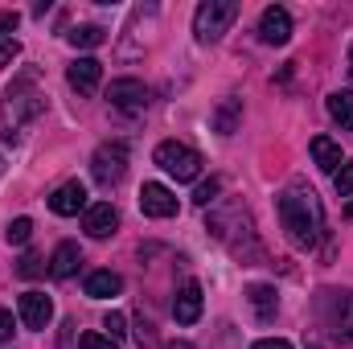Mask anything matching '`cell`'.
Wrapping results in <instances>:
<instances>
[{"mask_svg":"<svg viewBox=\"0 0 353 349\" xmlns=\"http://www.w3.org/2000/svg\"><path fill=\"white\" fill-rule=\"evenodd\" d=\"M152 161H157L169 177H176V181H197V173H201V157H197L189 144H181V140H165V144H157Z\"/></svg>","mask_w":353,"mask_h":349,"instance_id":"obj_5","label":"cell"},{"mask_svg":"<svg viewBox=\"0 0 353 349\" xmlns=\"http://www.w3.org/2000/svg\"><path fill=\"white\" fill-rule=\"evenodd\" d=\"M66 37H70V46H79V50H94V46L107 41V29H99V25H79V29H70Z\"/></svg>","mask_w":353,"mask_h":349,"instance_id":"obj_20","label":"cell"},{"mask_svg":"<svg viewBox=\"0 0 353 349\" xmlns=\"http://www.w3.org/2000/svg\"><path fill=\"white\" fill-rule=\"evenodd\" d=\"M115 226H119V210H115L111 201H94V206H87V214H83V230H87L90 239H111Z\"/></svg>","mask_w":353,"mask_h":349,"instance_id":"obj_10","label":"cell"},{"mask_svg":"<svg viewBox=\"0 0 353 349\" xmlns=\"http://www.w3.org/2000/svg\"><path fill=\"white\" fill-rule=\"evenodd\" d=\"M345 218H350V222H353V197H350V206H345Z\"/></svg>","mask_w":353,"mask_h":349,"instance_id":"obj_32","label":"cell"},{"mask_svg":"<svg viewBox=\"0 0 353 349\" xmlns=\"http://www.w3.org/2000/svg\"><path fill=\"white\" fill-rule=\"evenodd\" d=\"M239 115H243V103H239V99H222L218 111H214V132L230 136V132L239 128Z\"/></svg>","mask_w":353,"mask_h":349,"instance_id":"obj_17","label":"cell"},{"mask_svg":"<svg viewBox=\"0 0 353 349\" xmlns=\"http://www.w3.org/2000/svg\"><path fill=\"white\" fill-rule=\"evenodd\" d=\"M103 329H107V337H115V341H119V337L128 333V317H123V312H107Z\"/></svg>","mask_w":353,"mask_h":349,"instance_id":"obj_24","label":"cell"},{"mask_svg":"<svg viewBox=\"0 0 353 349\" xmlns=\"http://www.w3.org/2000/svg\"><path fill=\"white\" fill-rule=\"evenodd\" d=\"M234 21H239V4L234 0H201L197 12H193V33L205 46V41H218Z\"/></svg>","mask_w":353,"mask_h":349,"instance_id":"obj_3","label":"cell"},{"mask_svg":"<svg viewBox=\"0 0 353 349\" xmlns=\"http://www.w3.org/2000/svg\"><path fill=\"white\" fill-rule=\"evenodd\" d=\"M8 337H12V312H8V308H0V346H4Z\"/></svg>","mask_w":353,"mask_h":349,"instance_id":"obj_28","label":"cell"},{"mask_svg":"<svg viewBox=\"0 0 353 349\" xmlns=\"http://www.w3.org/2000/svg\"><path fill=\"white\" fill-rule=\"evenodd\" d=\"M169 349H197L193 341H185V337H176V341H169Z\"/></svg>","mask_w":353,"mask_h":349,"instance_id":"obj_31","label":"cell"},{"mask_svg":"<svg viewBox=\"0 0 353 349\" xmlns=\"http://www.w3.org/2000/svg\"><path fill=\"white\" fill-rule=\"evenodd\" d=\"M247 300H251V308H255V312H259V317H271V312H275V304H279V300H275V288H271V283H251V288H247Z\"/></svg>","mask_w":353,"mask_h":349,"instance_id":"obj_18","label":"cell"},{"mask_svg":"<svg viewBox=\"0 0 353 349\" xmlns=\"http://www.w3.org/2000/svg\"><path fill=\"white\" fill-rule=\"evenodd\" d=\"M350 70H353V46H350Z\"/></svg>","mask_w":353,"mask_h":349,"instance_id":"obj_33","label":"cell"},{"mask_svg":"<svg viewBox=\"0 0 353 349\" xmlns=\"http://www.w3.org/2000/svg\"><path fill=\"white\" fill-rule=\"evenodd\" d=\"M259 37H263L267 46H288V41H292V17H288V8H279V4L263 8V17H259Z\"/></svg>","mask_w":353,"mask_h":349,"instance_id":"obj_11","label":"cell"},{"mask_svg":"<svg viewBox=\"0 0 353 349\" xmlns=\"http://www.w3.org/2000/svg\"><path fill=\"white\" fill-rule=\"evenodd\" d=\"M218 193H222L218 181H201V185L193 189V201H197V206H210V201H218Z\"/></svg>","mask_w":353,"mask_h":349,"instance_id":"obj_23","label":"cell"},{"mask_svg":"<svg viewBox=\"0 0 353 349\" xmlns=\"http://www.w3.org/2000/svg\"><path fill=\"white\" fill-rule=\"evenodd\" d=\"M79 349H119V341L107 337V333H83L79 337Z\"/></svg>","mask_w":353,"mask_h":349,"instance_id":"obj_22","label":"cell"},{"mask_svg":"<svg viewBox=\"0 0 353 349\" xmlns=\"http://www.w3.org/2000/svg\"><path fill=\"white\" fill-rule=\"evenodd\" d=\"M4 239H8L12 247H25V243L33 239V222H29V218H12L8 230H4Z\"/></svg>","mask_w":353,"mask_h":349,"instance_id":"obj_21","label":"cell"},{"mask_svg":"<svg viewBox=\"0 0 353 349\" xmlns=\"http://www.w3.org/2000/svg\"><path fill=\"white\" fill-rule=\"evenodd\" d=\"M201 283L197 279H189V283H181V292H176V300H173V317H176V325H193L197 317H201Z\"/></svg>","mask_w":353,"mask_h":349,"instance_id":"obj_13","label":"cell"},{"mask_svg":"<svg viewBox=\"0 0 353 349\" xmlns=\"http://www.w3.org/2000/svg\"><path fill=\"white\" fill-rule=\"evenodd\" d=\"M275 210H279V226L292 239V247L316 251V243L325 239V206L316 189L308 181H288L275 197Z\"/></svg>","mask_w":353,"mask_h":349,"instance_id":"obj_1","label":"cell"},{"mask_svg":"<svg viewBox=\"0 0 353 349\" xmlns=\"http://www.w3.org/2000/svg\"><path fill=\"white\" fill-rule=\"evenodd\" d=\"M123 292V279L115 275V271H90L87 275V296L90 300H111V296H119Z\"/></svg>","mask_w":353,"mask_h":349,"instance_id":"obj_16","label":"cell"},{"mask_svg":"<svg viewBox=\"0 0 353 349\" xmlns=\"http://www.w3.org/2000/svg\"><path fill=\"white\" fill-rule=\"evenodd\" d=\"M107 99H111V107H119V111H144V107H148V87H144L140 79H115V83L107 87Z\"/></svg>","mask_w":353,"mask_h":349,"instance_id":"obj_8","label":"cell"},{"mask_svg":"<svg viewBox=\"0 0 353 349\" xmlns=\"http://www.w3.org/2000/svg\"><path fill=\"white\" fill-rule=\"evenodd\" d=\"M37 83V70H25V74H17L12 79V87L4 94V111H0V132H4V140L12 144L17 140V132H21V123L25 119H37L41 111H46V94L41 90H33Z\"/></svg>","mask_w":353,"mask_h":349,"instance_id":"obj_2","label":"cell"},{"mask_svg":"<svg viewBox=\"0 0 353 349\" xmlns=\"http://www.w3.org/2000/svg\"><path fill=\"white\" fill-rule=\"evenodd\" d=\"M17 312H21L25 329H46V325L54 321V300H50L46 292H25L21 304H17Z\"/></svg>","mask_w":353,"mask_h":349,"instance_id":"obj_9","label":"cell"},{"mask_svg":"<svg viewBox=\"0 0 353 349\" xmlns=\"http://www.w3.org/2000/svg\"><path fill=\"white\" fill-rule=\"evenodd\" d=\"M140 210L148 214V218H173L176 210V193L169 185H161V181H148L144 189H140Z\"/></svg>","mask_w":353,"mask_h":349,"instance_id":"obj_6","label":"cell"},{"mask_svg":"<svg viewBox=\"0 0 353 349\" xmlns=\"http://www.w3.org/2000/svg\"><path fill=\"white\" fill-rule=\"evenodd\" d=\"M17 271H21V275H37V271H41V255H33V251H29V255L21 259V267H17Z\"/></svg>","mask_w":353,"mask_h":349,"instance_id":"obj_27","label":"cell"},{"mask_svg":"<svg viewBox=\"0 0 353 349\" xmlns=\"http://www.w3.org/2000/svg\"><path fill=\"white\" fill-rule=\"evenodd\" d=\"M308 152H312V161H316V169H321V173H337V169L345 165L341 144H337V140H329V136H312Z\"/></svg>","mask_w":353,"mask_h":349,"instance_id":"obj_14","label":"cell"},{"mask_svg":"<svg viewBox=\"0 0 353 349\" xmlns=\"http://www.w3.org/2000/svg\"><path fill=\"white\" fill-rule=\"evenodd\" d=\"M329 115L341 128H353V90H333L329 94Z\"/></svg>","mask_w":353,"mask_h":349,"instance_id":"obj_19","label":"cell"},{"mask_svg":"<svg viewBox=\"0 0 353 349\" xmlns=\"http://www.w3.org/2000/svg\"><path fill=\"white\" fill-rule=\"evenodd\" d=\"M66 79H70V87L79 90V94H94L99 83H103V62L99 58H79V62H70Z\"/></svg>","mask_w":353,"mask_h":349,"instance_id":"obj_12","label":"cell"},{"mask_svg":"<svg viewBox=\"0 0 353 349\" xmlns=\"http://www.w3.org/2000/svg\"><path fill=\"white\" fill-rule=\"evenodd\" d=\"M333 185H337L341 197H353V165H341V169L333 173Z\"/></svg>","mask_w":353,"mask_h":349,"instance_id":"obj_26","label":"cell"},{"mask_svg":"<svg viewBox=\"0 0 353 349\" xmlns=\"http://www.w3.org/2000/svg\"><path fill=\"white\" fill-rule=\"evenodd\" d=\"M50 210L58 218H74V214H87V185L83 181H66L50 193Z\"/></svg>","mask_w":353,"mask_h":349,"instance_id":"obj_7","label":"cell"},{"mask_svg":"<svg viewBox=\"0 0 353 349\" xmlns=\"http://www.w3.org/2000/svg\"><path fill=\"white\" fill-rule=\"evenodd\" d=\"M79 263H83L79 243H58V251H54V259H50V275H54V279H70V275L79 271Z\"/></svg>","mask_w":353,"mask_h":349,"instance_id":"obj_15","label":"cell"},{"mask_svg":"<svg viewBox=\"0 0 353 349\" xmlns=\"http://www.w3.org/2000/svg\"><path fill=\"white\" fill-rule=\"evenodd\" d=\"M123 173H128V144H123V140L99 144L94 157H90V177H94L103 189H111V185L123 181Z\"/></svg>","mask_w":353,"mask_h":349,"instance_id":"obj_4","label":"cell"},{"mask_svg":"<svg viewBox=\"0 0 353 349\" xmlns=\"http://www.w3.org/2000/svg\"><path fill=\"white\" fill-rule=\"evenodd\" d=\"M251 349H292V341H283V337H263V341H255Z\"/></svg>","mask_w":353,"mask_h":349,"instance_id":"obj_29","label":"cell"},{"mask_svg":"<svg viewBox=\"0 0 353 349\" xmlns=\"http://www.w3.org/2000/svg\"><path fill=\"white\" fill-rule=\"evenodd\" d=\"M17 29V12H0V37Z\"/></svg>","mask_w":353,"mask_h":349,"instance_id":"obj_30","label":"cell"},{"mask_svg":"<svg viewBox=\"0 0 353 349\" xmlns=\"http://www.w3.org/2000/svg\"><path fill=\"white\" fill-rule=\"evenodd\" d=\"M17 54H21V41H17L12 33H4V37H0V66H12Z\"/></svg>","mask_w":353,"mask_h":349,"instance_id":"obj_25","label":"cell"}]
</instances>
